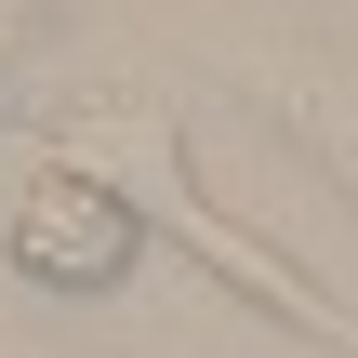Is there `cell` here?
<instances>
[{
  "label": "cell",
  "instance_id": "cell-1",
  "mask_svg": "<svg viewBox=\"0 0 358 358\" xmlns=\"http://www.w3.org/2000/svg\"><path fill=\"white\" fill-rule=\"evenodd\" d=\"M0 252H13V279H40V292H120L133 252H146V213H133L106 173L40 159V173L13 186V213H0Z\"/></svg>",
  "mask_w": 358,
  "mask_h": 358
}]
</instances>
